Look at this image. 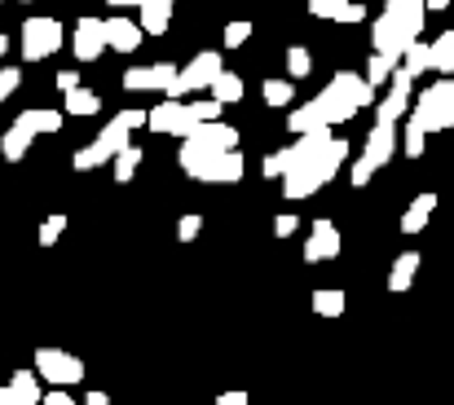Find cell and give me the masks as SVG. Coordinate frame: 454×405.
<instances>
[{"instance_id": "16", "label": "cell", "mask_w": 454, "mask_h": 405, "mask_svg": "<svg viewBox=\"0 0 454 405\" xmlns=\"http://www.w3.org/2000/svg\"><path fill=\"white\" fill-rule=\"evenodd\" d=\"M102 35H106V49H115V53H133L142 44V27L133 18H106Z\"/></svg>"}, {"instance_id": "12", "label": "cell", "mask_w": 454, "mask_h": 405, "mask_svg": "<svg viewBox=\"0 0 454 405\" xmlns=\"http://www.w3.org/2000/svg\"><path fill=\"white\" fill-rule=\"evenodd\" d=\"M243 150H225V154H216L194 181H203V185H239L243 181Z\"/></svg>"}, {"instance_id": "8", "label": "cell", "mask_w": 454, "mask_h": 405, "mask_svg": "<svg viewBox=\"0 0 454 405\" xmlns=\"http://www.w3.org/2000/svg\"><path fill=\"white\" fill-rule=\"evenodd\" d=\"M194 124H199V120H194L190 106L176 102V97H163L154 111H146V129H154V133H163V136H185Z\"/></svg>"}, {"instance_id": "37", "label": "cell", "mask_w": 454, "mask_h": 405, "mask_svg": "<svg viewBox=\"0 0 454 405\" xmlns=\"http://www.w3.org/2000/svg\"><path fill=\"white\" fill-rule=\"evenodd\" d=\"M62 234H67V216H62V212H58V216H44V225H40V247H53Z\"/></svg>"}, {"instance_id": "24", "label": "cell", "mask_w": 454, "mask_h": 405, "mask_svg": "<svg viewBox=\"0 0 454 405\" xmlns=\"http://www.w3.org/2000/svg\"><path fill=\"white\" fill-rule=\"evenodd\" d=\"M428 71H437L442 80L454 75V31H442V35L428 44Z\"/></svg>"}, {"instance_id": "10", "label": "cell", "mask_w": 454, "mask_h": 405, "mask_svg": "<svg viewBox=\"0 0 454 405\" xmlns=\"http://www.w3.org/2000/svg\"><path fill=\"white\" fill-rule=\"evenodd\" d=\"M335 256H340V230H335V221L317 216L309 238H304V265H322V261H335Z\"/></svg>"}, {"instance_id": "22", "label": "cell", "mask_w": 454, "mask_h": 405, "mask_svg": "<svg viewBox=\"0 0 454 405\" xmlns=\"http://www.w3.org/2000/svg\"><path fill=\"white\" fill-rule=\"evenodd\" d=\"M4 393H9V405H40V379H35V370H13L9 384H4Z\"/></svg>"}, {"instance_id": "6", "label": "cell", "mask_w": 454, "mask_h": 405, "mask_svg": "<svg viewBox=\"0 0 454 405\" xmlns=\"http://www.w3.org/2000/svg\"><path fill=\"white\" fill-rule=\"evenodd\" d=\"M221 71H225L221 53H216V49H203V53H199L190 66H176V80H172V89H168L163 97H176V102H181V97H190V93L207 89V84H212Z\"/></svg>"}, {"instance_id": "20", "label": "cell", "mask_w": 454, "mask_h": 405, "mask_svg": "<svg viewBox=\"0 0 454 405\" xmlns=\"http://www.w3.org/2000/svg\"><path fill=\"white\" fill-rule=\"evenodd\" d=\"M433 207H437V194H433V190H424L419 199H411V207H406V216H402V234H406V238H411V234H424L428 221H433Z\"/></svg>"}, {"instance_id": "28", "label": "cell", "mask_w": 454, "mask_h": 405, "mask_svg": "<svg viewBox=\"0 0 454 405\" xmlns=\"http://www.w3.org/2000/svg\"><path fill=\"white\" fill-rule=\"evenodd\" d=\"M344 308H348V300H344L340 286H317V291H313V313H317V317H340Z\"/></svg>"}, {"instance_id": "17", "label": "cell", "mask_w": 454, "mask_h": 405, "mask_svg": "<svg viewBox=\"0 0 454 405\" xmlns=\"http://www.w3.org/2000/svg\"><path fill=\"white\" fill-rule=\"evenodd\" d=\"M384 13H388L406 35H415V40H419V31H424V18H428L424 0H384Z\"/></svg>"}, {"instance_id": "33", "label": "cell", "mask_w": 454, "mask_h": 405, "mask_svg": "<svg viewBox=\"0 0 454 405\" xmlns=\"http://www.w3.org/2000/svg\"><path fill=\"white\" fill-rule=\"evenodd\" d=\"M261 97H265L270 106H292V102H296V89H292V80H265Z\"/></svg>"}, {"instance_id": "44", "label": "cell", "mask_w": 454, "mask_h": 405, "mask_svg": "<svg viewBox=\"0 0 454 405\" xmlns=\"http://www.w3.org/2000/svg\"><path fill=\"white\" fill-rule=\"evenodd\" d=\"M335 22H348V27H353V22H366V4H357V0H348V4L340 9V18H335Z\"/></svg>"}, {"instance_id": "47", "label": "cell", "mask_w": 454, "mask_h": 405, "mask_svg": "<svg viewBox=\"0 0 454 405\" xmlns=\"http://www.w3.org/2000/svg\"><path fill=\"white\" fill-rule=\"evenodd\" d=\"M58 89H62V93L80 89V71H75V66H62V71H58Z\"/></svg>"}, {"instance_id": "51", "label": "cell", "mask_w": 454, "mask_h": 405, "mask_svg": "<svg viewBox=\"0 0 454 405\" xmlns=\"http://www.w3.org/2000/svg\"><path fill=\"white\" fill-rule=\"evenodd\" d=\"M446 4H450V0H424V9H428V13H437V9H446Z\"/></svg>"}, {"instance_id": "13", "label": "cell", "mask_w": 454, "mask_h": 405, "mask_svg": "<svg viewBox=\"0 0 454 405\" xmlns=\"http://www.w3.org/2000/svg\"><path fill=\"white\" fill-rule=\"evenodd\" d=\"M309 106H313L317 124H326V129H335V124H348V120L357 115V106H353V102H344V97H340L331 84H326V89H322V93H317Z\"/></svg>"}, {"instance_id": "23", "label": "cell", "mask_w": 454, "mask_h": 405, "mask_svg": "<svg viewBox=\"0 0 454 405\" xmlns=\"http://www.w3.org/2000/svg\"><path fill=\"white\" fill-rule=\"evenodd\" d=\"M415 273H419V252H402L393 261V269H388V291L393 295H406L411 282H415Z\"/></svg>"}, {"instance_id": "50", "label": "cell", "mask_w": 454, "mask_h": 405, "mask_svg": "<svg viewBox=\"0 0 454 405\" xmlns=\"http://www.w3.org/2000/svg\"><path fill=\"white\" fill-rule=\"evenodd\" d=\"M84 405H111V397H106V393H89V397H84Z\"/></svg>"}, {"instance_id": "45", "label": "cell", "mask_w": 454, "mask_h": 405, "mask_svg": "<svg viewBox=\"0 0 454 405\" xmlns=\"http://www.w3.org/2000/svg\"><path fill=\"white\" fill-rule=\"evenodd\" d=\"M296 230H301V221H296V216H292V212H283V216H278V221H274V234H278V238H292V234H296Z\"/></svg>"}, {"instance_id": "49", "label": "cell", "mask_w": 454, "mask_h": 405, "mask_svg": "<svg viewBox=\"0 0 454 405\" xmlns=\"http://www.w3.org/2000/svg\"><path fill=\"white\" fill-rule=\"evenodd\" d=\"M216 405H247V393H221Z\"/></svg>"}, {"instance_id": "19", "label": "cell", "mask_w": 454, "mask_h": 405, "mask_svg": "<svg viewBox=\"0 0 454 405\" xmlns=\"http://www.w3.org/2000/svg\"><path fill=\"white\" fill-rule=\"evenodd\" d=\"M137 9H142V18H137L142 35H163V31H168V22H172L176 0H142Z\"/></svg>"}, {"instance_id": "4", "label": "cell", "mask_w": 454, "mask_h": 405, "mask_svg": "<svg viewBox=\"0 0 454 405\" xmlns=\"http://www.w3.org/2000/svg\"><path fill=\"white\" fill-rule=\"evenodd\" d=\"M129 136H133V129H129V120H124V111H120V115H115V120H111L102 133L93 136L84 150H75V159H71V163H75V172H89V167L111 163V159H115V154L129 145Z\"/></svg>"}, {"instance_id": "53", "label": "cell", "mask_w": 454, "mask_h": 405, "mask_svg": "<svg viewBox=\"0 0 454 405\" xmlns=\"http://www.w3.org/2000/svg\"><path fill=\"white\" fill-rule=\"evenodd\" d=\"M4 53H9V35L0 31V58H4Z\"/></svg>"}, {"instance_id": "31", "label": "cell", "mask_w": 454, "mask_h": 405, "mask_svg": "<svg viewBox=\"0 0 454 405\" xmlns=\"http://www.w3.org/2000/svg\"><path fill=\"white\" fill-rule=\"evenodd\" d=\"M102 111V97L93 89H71L67 93V115H98Z\"/></svg>"}, {"instance_id": "1", "label": "cell", "mask_w": 454, "mask_h": 405, "mask_svg": "<svg viewBox=\"0 0 454 405\" xmlns=\"http://www.w3.org/2000/svg\"><path fill=\"white\" fill-rule=\"evenodd\" d=\"M344 159H348V141H344V136H326L304 163H296L292 172L278 176V181H283V199H287V203H301L309 194H317V190L344 167Z\"/></svg>"}, {"instance_id": "52", "label": "cell", "mask_w": 454, "mask_h": 405, "mask_svg": "<svg viewBox=\"0 0 454 405\" xmlns=\"http://www.w3.org/2000/svg\"><path fill=\"white\" fill-rule=\"evenodd\" d=\"M106 4H115V9H129V4H142V0H106Z\"/></svg>"}, {"instance_id": "54", "label": "cell", "mask_w": 454, "mask_h": 405, "mask_svg": "<svg viewBox=\"0 0 454 405\" xmlns=\"http://www.w3.org/2000/svg\"><path fill=\"white\" fill-rule=\"evenodd\" d=\"M0 405H9V393H4V388H0Z\"/></svg>"}, {"instance_id": "30", "label": "cell", "mask_w": 454, "mask_h": 405, "mask_svg": "<svg viewBox=\"0 0 454 405\" xmlns=\"http://www.w3.org/2000/svg\"><path fill=\"white\" fill-rule=\"evenodd\" d=\"M397 62H402V71H406V75H415V80H419V75L428 71V44H424V40H411V44L402 49V58H397Z\"/></svg>"}, {"instance_id": "15", "label": "cell", "mask_w": 454, "mask_h": 405, "mask_svg": "<svg viewBox=\"0 0 454 405\" xmlns=\"http://www.w3.org/2000/svg\"><path fill=\"white\" fill-rule=\"evenodd\" d=\"M411 40H415V35H406V31H402L388 13H380V18H375V27H371V44H375V53L402 58V49H406Z\"/></svg>"}, {"instance_id": "25", "label": "cell", "mask_w": 454, "mask_h": 405, "mask_svg": "<svg viewBox=\"0 0 454 405\" xmlns=\"http://www.w3.org/2000/svg\"><path fill=\"white\" fill-rule=\"evenodd\" d=\"M31 141H35V133H27L18 120L4 129V136H0V154L9 159V163H22L27 159V150H31Z\"/></svg>"}, {"instance_id": "26", "label": "cell", "mask_w": 454, "mask_h": 405, "mask_svg": "<svg viewBox=\"0 0 454 405\" xmlns=\"http://www.w3.org/2000/svg\"><path fill=\"white\" fill-rule=\"evenodd\" d=\"M207 93H212L221 106H234V102H243L247 84H243V75H234V71H221V75L207 84Z\"/></svg>"}, {"instance_id": "39", "label": "cell", "mask_w": 454, "mask_h": 405, "mask_svg": "<svg viewBox=\"0 0 454 405\" xmlns=\"http://www.w3.org/2000/svg\"><path fill=\"white\" fill-rule=\"evenodd\" d=\"M199 230H203V216H199V212H185V216L176 221V238H181V243H194Z\"/></svg>"}, {"instance_id": "48", "label": "cell", "mask_w": 454, "mask_h": 405, "mask_svg": "<svg viewBox=\"0 0 454 405\" xmlns=\"http://www.w3.org/2000/svg\"><path fill=\"white\" fill-rule=\"evenodd\" d=\"M124 120H129V129L137 133V129H146V111H124Z\"/></svg>"}, {"instance_id": "46", "label": "cell", "mask_w": 454, "mask_h": 405, "mask_svg": "<svg viewBox=\"0 0 454 405\" xmlns=\"http://www.w3.org/2000/svg\"><path fill=\"white\" fill-rule=\"evenodd\" d=\"M40 405H75V397L67 388H49V393H40Z\"/></svg>"}, {"instance_id": "27", "label": "cell", "mask_w": 454, "mask_h": 405, "mask_svg": "<svg viewBox=\"0 0 454 405\" xmlns=\"http://www.w3.org/2000/svg\"><path fill=\"white\" fill-rule=\"evenodd\" d=\"M18 124H22L27 133L44 136V133H58V129H62V115H58V111H44V106H31V111L18 115Z\"/></svg>"}, {"instance_id": "40", "label": "cell", "mask_w": 454, "mask_h": 405, "mask_svg": "<svg viewBox=\"0 0 454 405\" xmlns=\"http://www.w3.org/2000/svg\"><path fill=\"white\" fill-rule=\"evenodd\" d=\"M247 40H252V22L239 18V22L225 27V49H239V44H247Z\"/></svg>"}, {"instance_id": "36", "label": "cell", "mask_w": 454, "mask_h": 405, "mask_svg": "<svg viewBox=\"0 0 454 405\" xmlns=\"http://www.w3.org/2000/svg\"><path fill=\"white\" fill-rule=\"evenodd\" d=\"M309 71H313V58H309V49L292 44V49H287V75H292V80H304Z\"/></svg>"}, {"instance_id": "9", "label": "cell", "mask_w": 454, "mask_h": 405, "mask_svg": "<svg viewBox=\"0 0 454 405\" xmlns=\"http://www.w3.org/2000/svg\"><path fill=\"white\" fill-rule=\"evenodd\" d=\"M411 89H415V75H406L402 66H393V75H388V97L380 102L375 124H397V120L411 111Z\"/></svg>"}, {"instance_id": "7", "label": "cell", "mask_w": 454, "mask_h": 405, "mask_svg": "<svg viewBox=\"0 0 454 405\" xmlns=\"http://www.w3.org/2000/svg\"><path fill=\"white\" fill-rule=\"evenodd\" d=\"M62 49V22L58 18H27L22 22V58L44 62Z\"/></svg>"}, {"instance_id": "41", "label": "cell", "mask_w": 454, "mask_h": 405, "mask_svg": "<svg viewBox=\"0 0 454 405\" xmlns=\"http://www.w3.org/2000/svg\"><path fill=\"white\" fill-rule=\"evenodd\" d=\"M304 4H309L313 18H340V9H344L348 0H304Z\"/></svg>"}, {"instance_id": "32", "label": "cell", "mask_w": 454, "mask_h": 405, "mask_svg": "<svg viewBox=\"0 0 454 405\" xmlns=\"http://www.w3.org/2000/svg\"><path fill=\"white\" fill-rule=\"evenodd\" d=\"M393 66H397V58H388V53H371V62H366V84H371V89L388 84Z\"/></svg>"}, {"instance_id": "29", "label": "cell", "mask_w": 454, "mask_h": 405, "mask_svg": "<svg viewBox=\"0 0 454 405\" xmlns=\"http://www.w3.org/2000/svg\"><path fill=\"white\" fill-rule=\"evenodd\" d=\"M111 163H115V181H120V185H129V181L137 176V167H142V145H133V141H129Z\"/></svg>"}, {"instance_id": "42", "label": "cell", "mask_w": 454, "mask_h": 405, "mask_svg": "<svg viewBox=\"0 0 454 405\" xmlns=\"http://www.w3.org/2000/svg\"><path fill=\"white\" fill-rule=\"evenodd\" d=\"M371 176H375V163H371V159H357V163L348 167V181H353L357 190H362V185H371Z\"/></svg>"}, {"instance_id": "3", "label": "cell", "mask_w": 454, "mask_h": 405, "mask_svg": "<svg viewBox=\"0 0 454 405\" xmlns=\"http://www.w3.org/2000/svg\"><path fill=\"white\" fill-rule=\"evenodd\" d=\"M411 124H419L424 133H446V129H454V80L450 75L419 93V102L411 111Z\"/></svg>"}, {"instance_id": "14", "label": "cell", "mask_w": 454, "mask_h": 405, "mask_svg": "<svg viewBox=\"0 0 454 405\" xmlns=\"http://www.w3.org/2000/svg\"><path fill=\"white\" fill-rule=\"evenodd\" d=\"M71 49H75L80 62H98L102 49H106L102 22H98V18H80V22H75V35H71Z\"/></svg>"}, {"instance_id": "2", "label": "cell", "mask_w": 454, "mask_h": 405, "mask_svg": "<svg viewBox=\"0 0 454 405\" xmlns=\"http://www.w3.org/2000/svg\"><path fill=\"white\" fill-rule=\"evenodd\" d=\"M225 150H239V133H234L230 124H221V120H212V124H194L190 133L181 136L176 163H181L185 176H199V172H203L216 154H225Z\"/></svg>"}, {"instance_id": "21", "label": "cell", "mask_w": 454, "mask_h": 405, "mask_svg": "<svg viewBox=\"0 0 454 405\" xmlns=\"http://www.w3.org/2000/svg\"><path fill=\"white\" fill-rule=\"evenodd\" d=\"M331 89H335V93H340V97H344V102H353V106H357V111H362V106H371V102H375V89H371V84H366V80H362V75H348V71H340V75H335V80H331Z\"/></svg>"}, {"instance_id": "35", "label": "cell", "mask_w": 454, "mask_h": 405, "mask_svg": "<svg viewBox=\"0 0 454 405\" xmlns=\"http://www.w3.org/2000/svg\"><path fill=\"white\" fill-rule=\"evenodd\" d=\"M402 150H406V159H424V150H428V133H424L419 124H406V133H402Z\"/></svg>"}, {"instance_id": "5", "label": "cell", "mask_w": 454, "mask_h": 405, "mask_svg": "<svg viewBox=\"0 0 454 405\" xmlns=\"http://www.w3.org/2000/svg\"><path fill=\"white\" fill-rule=\"evenodd\" d=\"M35 379L53 384V388H71L84 384V362L67 348H35Z\"/></svg>"}, {"instance_id": "38", "label": "cell", "mask_w": 454, "mask_h": 405, "mask_svg": "<svg viewBox=\"0 0 454 405\" xmlns=\"http://www.w3.org/2000/svg\"><path fill=\"white\" fill-rule=\"evenodd\" d=\"M185 106H190V115H194L199 124H212V120H221V111H225L216 97H207V102H185Z\"/></svg>"}, {"instance_id": "34", "label": "cell", "mask_w": 454, "mask_h": 405, "mask_svg": "<svg viewBox=\"0 0 454 405\" xmlns=\"http://www.w3.org/2000/svg\"><path fill=\"white\" fill-rule=\"evenodd\" d=\"M317 129H326V124H317V115H313V106L304 102V106H296L292 115H287V133H317Z\"/></svg>"}, {"instance_id": "18", "label": "cell", "mask_w": 454, "mask_h": 405, "mask_svg": "<svg viewBox=\"0 0 454 405\" xmlns=\"http://www.w3.org/2000/svg\"><path fill=\"white\" fill-rule=\"evenodd\" d=\"M393 154H397V124H375L366 133V154L362 159H371L375 167H384Z\"/></svg>"}, {"instance_id": "11", "label": "cell", "mask_w": 454, "mask_h": 405, "mask_svg": "<svg viewBox=\"0 0 454 405\" xmlns=\"http://www.w3.org/2000/svg\"><path fill=\"white\" fill-rule=\"evenodd\" d=\"M172 80H176V66L172 62H151V66L124 71V89L129 93H168Z\"/></svg>"}, {"instance_id": "43", "label": "cell", "mask_w": 454, "mask_h": 405, "mask_svg": "<svg viewBox=\"0 0 454 405\" xmlns=\"http://www.w3.org/2000/svg\"><path fill=\"white\" fill-rule=\"evenodd\" d=\"M18 84H22V71H18V66H0V102H4Z\"/></svg>"}]
</instances>
